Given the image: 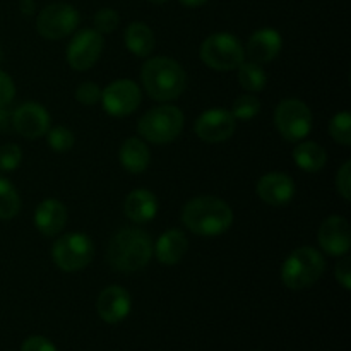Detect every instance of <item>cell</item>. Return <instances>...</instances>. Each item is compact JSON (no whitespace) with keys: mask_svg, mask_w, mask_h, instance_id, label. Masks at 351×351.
I'll return each mask as SVG.
<instances>
[{"mask_svg":"<svg viewBox=\"0 0 351 351\" xmlns=\"http://www.w3.org/2000/svg\"><path fill=\"white\" fill-rule=\"evenodd\" d=\"M153 240L141 228H123L110 240L106 259L115 271L136 273L153 257Z\"/></svg>","mask_w":351,"mask_h":351,"instance_id":"obj_1","label":"cell"},{"mask_svg":"<svg viewBox=\"0 0 351 351\" xmlns=\"http://www.w3.org/2000/svg\"><path fill=\"white\" fill-rule=\"evenodd\" d=\"M182 221L195 235H221L232 226L233 211L223 199L202 195L185 204Z\"/></svg>","mask_w":351,"mask_h":351,"instance_id":"obj_2","label":"cell"},{"mask_svg":"<svg viewBox=\"0 0 351 351\" xmlns=\"http://www.w3.org/2000/svg\"><path fill=\"white\" fill-rule=\"evenodd\" d=\"M141 81L147 95L156 101L177 99L187 88V74L184 67L168 57L147 60L141 71Z\"/></svg>","mask_w":351,"mask_h":351,"instance_id":"obj_3","label":"cell"},{"mask_svg":"<svg viewBox=\"0 0 351 351\" xmlns=\"http://www.w3.org/2000/svg\"><path fill=\"white\" fill-rule=\"evenodd\" d=\"M326 261L319 250L302 247L290 254L281 267V280L290 290H305L324 274Z\"/></svg>","mask_w":351,"mask_h":351,"instance_id":"obj_4","label":"cell"},{"mask_svg":"<svg viewBox=\"0 0 351 351\" xmlns=\"http://www.w3.org/2000/svg\"><path fill=\"white\" fill-rule=\"evenodd\" d=\"M184 129V113L171 105L154 106L141 117L137 130L153 144H168L177 139Z\"/></svg>","mask_w":351,"mask_h":351,"instance_id":"obj_5","label":"cell"},{"mask_svg":"<svg viewBox=\"0 0 351 351\" xmlns=\"http://www.w3.org/2000/svg\"><path fill=\"white\" fill-rule=\"evenodd\" d=\"M201 60L215 71H235L245 60V50L233 34L216 33L202 41Z\"/></svg>","mask_w":351,"mask_h":351,"instance_id":"obj_6","label":"cell"},{"mask_svg":"<svg viewBox=\"0 0 351 351\" xmlns=\"http://www.w3.org/2000/svg\"><path fill=\"white\" fill-rule=\"evenodd\" d=\"M93 242L82 233H67L51 247L53 263L65 273H75L89 266L93 261Z\"/></svg>","mask_w":351,"mask_h":351,"instance_id":"obj_7","label":"cell"},{"mask_svg":"<svg viewBox=\"0 0 351 351\" xmlns=\"http://www.w3.org/2000/svg\"><path fill=\"white\" fill-rule=\"evenodd\" d=\"M274 123L290 143L304 139L312 129V112L300 99H283L274 112Z\"/></svg>","mask_w":351,"mask_h":351,"instance_id":"obj_8","label":"cell"},{"mask_svg":"<svg viewBox=\"0 0 351 351\" xmlns=\"http://www.w3.org/2000/svg\"><path fill=\"white\" fill-rule=\"evenodd\" d=\"M79 24V12L64 2L45 7L36 19V29L47 40H62L69 36Z\"/></svg>","mask_w":351,"mask_h":351,"instance_id":"obj_9","label":"cell"},{"mask_svg":"<svg viewBox=\"0 0 351 351\" xmlns=\"http://www.w3.org/2000/svg\"><path fill=\"white\" fill-rule=\"evenodd\" d=\"M105 41L96 29H82L72 38L67 48V62L74 71H88L101 55Z\"/></svg>","mask_w":351,"mask_h":351,"instance_id":"obj_10","label":"cell"},{"mask_svg":"<svg viewBox=\"0 0 351 351\" xmlns=\"http://www.w3.org/2000/svg\"><path fill=\"white\" fill-rule=\"evenodd\" d=\"M141 89L136 82L129 79H120L112 82L105 91H101L103 108L113 117H127L136 112L141 105Z\"/></svg>","mask_w":351,"mask_h":351,"instance_id":"obj_11","label":"cell"},{"mask_svg":"<svg viewBox=\"0 0 351 351\" xmlns=\"http://www.w3.org/2000/svg\"><path fill=\"white\" fill-rule=\"evenodd\" d=\"M237 120L228 110H209L195 122V134L206 143H223L235 132Z\"/></svg>","mask_w":351,"mask_h":351,"instance_id":"obj_12","label":"cell"},{"mask_svg":"<svg viewBox=\"0 0 351 351\" xmlns=\"http://www.w3.org/2000/svg\"><path fill=\"white\" fill-rule=\"evenodd\" d=\"M12 125L26 139H38L50 130V115L38 103H24L14 112Z\"/></svg>","mask_w":351,"mask_h":351,"instance_id":"obj_13","label":"cell"},{"mask_svg":"<svg viewBox=\"0 0 351 351\" xmlns=\"http://www.w3.org/2000/svg\"><path fill=\"white\" fill-rule=\"evenodd\" d=\"M317 239L329 256H345L351 247L350 223L341 216H329L319 228Z\"/></svg>","mask_w":351,"mask_h":351,"instance_id":"obj_14","label":"cell"},{"mask_svg":"<svg viewBox=\"0 0 351 351\" xmlns=\"http://www.w3.org/2000/svg\"><path fill=\"white\" fill-rule=\"evenodd\" d=\"M96 311L106 324H119L130 312V295L122 287H108L99 293Z\"/></svg>","mask_w":351,"mask_h":351,"instance_id":"obj_15","label":"cell"},{"mask_svg":"<svg viewBox=\"0 0 351 351\" xmlns=\"http://www.w3.org/2000/svg\"><path fill=\"white\" fill-rule=\"evenodd\" d=\"M257 194L266 204L269 206H285L293 199L295 182L290 175L273 171L257 182Z\"/></svg>","mask_w":351,"mask_h":351,"instance_id":"obj_16","label":"cell"},{"mask_svg":"<svg viewBox=\"0 0 351 351\" xmlns=\"http://www.w3.org/2000/svg\"><path fill=\"white\" fill-rule=\"evenodd\" d=\"M281 36L274 29H259L249 38L247 43V57L256 64H267L274 60L281 51Z\"/></svg>","mask_w":351,"mask_h":351,"instance_id":"obj_17","label":"cell"},{"mask_svg":"<svg viewBox=\"0 0 351 351\" xmlns=\"http://www.w3.org/2000/svg\"><path fill=\"white\" fill-rule=\"evenodd\" d=\"M34 223L45 237H55L67 223V209L57 199H45L34 213Z\"/></svg>","mask_w":351,"mask_h":351,"instance_id":"obj_18","label":"cell"},{"mask_svg":"<svg viewBox=\"0 0 351 351\" xmlns=\"http://www.w3.org/2000/svg\"><path fill=\"white\" fill-rule=\"evenodd\" d=\"M189 249V240L182 230H167L163 235L160 237V240L156 242L153 252H156V259L161 264H167V266H173V264L180 263L182 257L187 254Z\"/></svg>","mask_w":351,"mask_h":351,"instance_id":"obj_19","label":"cell"},{"mask_svg":"<svg viewBox=\"0 0 351 351\" xmlns=\"http://www.w3.org/2000/svg\"><path fill=\"white\" fill-rule=\"evenodd\" d=\"M123 211H125L127 218L132 219L134 223L151 221L158 213L156 195L146 189L132 191L123 202Z\"/></svg>","mask_w":351,"mask_h":351,"instance_id":"obj_20","label":"cell"},{"mask_svg":"<svg viewBox=\"0 0 351 351\" xmlns=\"http://www.w3.org/2000/svg\"><path fill=\"white\" fill-rule=\"evenodd\" d=\"M120 161H122L123 168L130 173H141L147 168L149 165V149L146 144L137 137H130L120 147Z\"/></svg>","mask_w":351,"mask_h":351,"instance_id":"obj_21","label":"cell"},{"mask_svg":"<svg viewBox=\"0 0 351 351\" xmlns=\"http://www.w3.org/2000/svg\"><path fill=\"white\" fill-rule=\"evenodd\" d=\"M125 45L137 57H147L154 50V34L151 27L144 23H132L125 29Z\"/></svg>","mask_w":351,"mask_h":351,"instance_id":"obj_22","label":"cell"},{"mask_svg":"<svg viewBox=\"0 0 351 351\" xmlns=\"http://www.w3.org/2000/svg\"><path fill=\"white\" fill-rule=\"evenodd\" d=\"M293 160H295V163L302 168V170L315 173V171H319L326 165L328 154H326L324 147H322L321 144L302 143L295 147Z\"/></svg>","mask_w":351,"mask_h":351,"instance_id":"obj_23","label":"cell"},{"mask_svg":"<svg viewBox=\"0 0 351 351\" xmlns=\"http://www.w3.org/2000/svg\"><path fill=\"white\" fill-rule=\"evenodd\" d=\"M239 82L245 91L259 93L266 88L267 75L261 64L256 62H242L239 65Z\"/></svg>","mask_w":351,"mask_h":351,"instance_id":"obj_24","label":"cell"},{"mask_svg":"<svg viewBox=\"0 0 351 351\" xmlns=\"http://www.w3.org/2000/svg\"><path fill=\"white\" fill-rule=\"evenodd\" d=\"M21 199L14 185L0 178V219H12L19 213Z\"/></svg>","mask_w":351,"mask_h":351,"instance_id":"obj_25","label":"cell"},{"mask_svg":"<svg viewBox=\"0 0 351 351\" xmlns=\"http://www.w3.org/2000/svg\"><path fill=\"white\" fill-rule=\"evenodd\" d=\"M329 134L332 139L341 146L351 144V115L348 112H341L335 115L329 122Z\"/></svg>","mask_w":351,"mask_h":351,"instance_id":"obj_26","label":"cell"},{"mask_svg":"<svg viewBox=\"0 0 351 351\" xmlns=\"http://www.w3.org/2000/svg\"><path fill=\"white\" fill-rule=\"evenodd\" d=\"M261 112V101L256 95H247L239 96L233 103L232 115L235 117V120H250Z\"/></svg>","mask_w":351,"mask_h":351,"instance_id":"obj_27","label":"cell"},{"mask_svg":"<svg viewBox=\"0 0 351 351\" xmlns=\"http://www.w3.org/2000/svg\"><path fill=\"white\" fill-rule=\"evenodd\" d=\"M48 144L53 151L57 153H65V151L72 149L75 139L74 134H72L71 129L67 127H55V129L48 130Z\"/></svg>","mask_w":351,"mask_h":351,"instance_id":"obj_28","label":"cell"},{"mask_svg":"<svg viewBox=\"0 0 351 351\" xmlns=\"http://www.w3.org/2000/svg\"><path fill=\"white\" fill-rule=\"evenodd\" d=\"M23 160V151L17 144H5L0 146V170L10 171L19 167Z\"/></svg>","mask_w":351,"mask_h":351,"instance_id":"obj_29","label":"cell"},{"mask_svg":"<svg viewBox=\"0 0 351 351\" xmlns=\"http://www.w3.org/2000/svg\"><path fill=\"white\" fill-rule=\"evenodd\" d=\"M119 14L113 9H101L95 14V27L98 33H112L119 26Z\"/></svg>","mask_w":351,"mask_h":351,"instance_id":"obj_30","label":"cell"},{"mask_svg":"<svg viewBox=\"0 0 351 351\" xmlns=\"http://www.w3.org/2000/svg\"><path fill=\"white\" fill-rule=\"evenodd\" d=\"M75 99L82 105H95L101 99V89L95 82H82L77 89H75Z\"/></svg>","mask_w":351,"mask_h":351,"instance_id":"obj_31","label":"cell"},{"mask_svg":"<svg viewBox=\"0 0 351 351\" xmlns=\"http://www.w3.org/2000/svg\"><path fill=\"white\" fill-rule=\"evenodd\" d=\"M336 189L345 201L351 199V161H345L336 175Z\"/></svg>","mask_w":351,"mask_h":351,"instance_id":"obj_32","label":"cell"},{"mask_svg":"<svg viewBox=\"0 0 351 351\" xmlns=\"http://www.w3.org/2000/svg\"><path fill=\"white\" fill-rule=\"evenodd\" d=\"M14 95H16V86H14L12 79L5 72L0 71V108L9 105L14 99Z\"/></svg>","mask_w":351,"mask_h":351,"instance_id":"obj_33","label":"cell"},{"mask_svg":"<svg viewBox=\"0 0 351 351\" xmlns=\"http://www.w3.org/2000/svg\"><path fill=\"white\" fill-rule=\"evenodd\" d=\"M21 351H57L53 343L43 336H29L21 346Z\"/></svg>","mask_w":351,"mask_h":351,"instance_id":"obj_34","label":"cell"},{"mask_svg":"<svg viewBox=\"0 0 351 351\" xmlns=\"http://www.w3.org/2000/svg\"><path fill=\"white\" fill-rule=\"evenodd\" d=\"M336 280L345 290H351V263L346 254L336 266Z\"/></svg>","mask_w":351,"mask_h":351,"instance_id":"obj_35","label":"cell"},{"mask_svg":"<svg viewBox=\"0 0 351 351\" xmlns=\"http://www.w3.org/2000/svg\"><path fill=\"white\" fill-rule=\"evenodd\" d=\"M208 0H180L182 5L185 7H199V5H204Z\"/></svg>","mask_w":351,"mask_h":351,"instance_id":"obj_36","label":"cell"},{"mask_svg":"<svg viewBox=\"0 0 351 351\" xmlns=\"http://www.w3.org/2000/svg\"><path fill=\"white\" fill-rule=\"evenodd\" d=\"M147 2H151V3H165V2H168V0H147Z\"/></svg>","mask_w":351,"mask_h":351,"instance_id":"obj_37","label":"cell"}]
</instances>
